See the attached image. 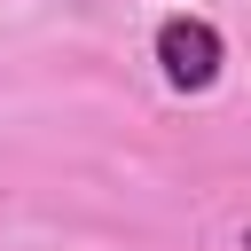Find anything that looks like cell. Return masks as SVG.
Wrapping results in <instances>:
<instances>
[{
  "label": "cell",
  "mask_w": 251,
  "mask_h": 251,
  "mask_svg": "<svg viewBox=\"0 0 251 251\" xmlns=\"http://www.w3.org/2000/svg\"><path fill=\"white\" fill-rule=\"evenodd\" d=\"M157 71H165V86H180V94L220 86V71H227L220 24H204V16H165V24H157Z\"/></svg>",
  "instance_id": "cell-1"
},
{
  "label": "cell",
  "mask_w": 251,
  "mask_h": 251,
  "mask_svg": "<svg viewBox=\"0 0 251 251\" xmlns=\"http://www.w3.org/2000/svg\"><path fill=\"white\" fill-rule=\"evenodd\" d=\"M243 251H251V235H243Z\"/></svg>",
  "instance_id": "cell-2"
}]
</instances>
